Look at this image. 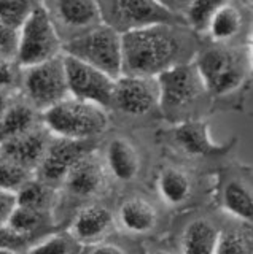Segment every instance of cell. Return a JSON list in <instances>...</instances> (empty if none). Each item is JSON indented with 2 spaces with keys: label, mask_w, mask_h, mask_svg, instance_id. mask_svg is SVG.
<instances>
[{
  "label": "cell",
  "mask_w": 253,
  "mask_h": 254,
  "mask_svg": "<svg viewBox=\"0 0 253 254\" xmlns=\"http://www.w3.org/2000/svg\"><path fill=\"white\" fill-rule=\"evenodd\" d=\"M121 75L156 78L172 67L191 62L199 50L197 37L183 22H160L121 35Z\"/></svg>",
  "instance_id": "6da1fadb"
},
{
  "label": "cell",
  "mask_w": 253,
  "mask_h": 254,
  "mask_svg": "<svg viewBox=\"0 0 253 254\" xmlns=\"http://www.w3.org/2000/svg\"><path fill=\"white\" fill-rule=\"evenodd\" d=\"M194 65L210 95L223 97L244 86L250 73V53L244 45H213L199 48Z\"/></svg>",
  "instance_id": "7a4b0ae2"
},
{
  "label": "cell",
  "mask_w": 253,
  "mask_h": 254,
  "mask_svg": "<svg viewBox=\"0 0 253 254\" xmlns=\"http://www.w3.org/2000/svg\"><path fill=\"white\" fill-rule=\"evenodd\" d=\"M110 111L96 103L84 102L69 95L42 113V124L53 137L94 141L107 130Z\"/></svg>",
  "instance_id": "3957f363"
},
{
  "label": "cell",
  "mask_w": 253,
  "mask_h": 254,
  "mask_svg": "<svg viewBox=\"0 0 253 254\" xmlns=\"http://www.w3.org/2000/svg\"><path fill=\"white\" fill-rule=\"evenodd\" d=\"M64 54L118 78L123 71V42L118 34L105 24L86 30L64 43Z\"/></svg>",
  "instance_id": "277c9868"
},
{
  "label": "cell",
  "mask_w": 253,
  "mask_h": 254,
  "mask_svg": "<svg viewBox=\"0 0 253 254\" xmlns=\"http://www.w3.org/2000/svg\"><path fill=\"white\" fill-rule=\"evenodd\" d=\"M64 54V42L51 16L40 2L30 18L18 30L16 62L19 67L56 59Z\"/></svg>",
  "instance_id": "5b68a950"
},
{
  "label": "cell",
  "mask_w": 253,
  "mask_h": 254,
  "mask_svg": "<svg viewBox=\"0 0 253 254\" xmlns=\"http://www.w3.org/2000/svg\"><path fill=\"white\" fill-rule=\"evenodd\" d=\"M18 94L40 113L69 97V86L62 56L56 59L21 67Z\"/></svg>",
  "instance_id": "8992f818"
},
{
  "label": "cell",
  "mask_w": 253,
  "mask_h": 254,
  "mask_svg": "<svg viewBox=\"0 0 253 254\" xmlns=\"http://www.w3.org/2000/svg\"><path fill=\"white\" fill-rule=\"evenodd\" d=\"M160 91V110L168 115H178L197 105L210 95L194 62L180 64L156 76Z\"/></svg>",
  "instance_id": "52a82bcc"
},
{
  "label": "cell",
  "mask_w": 253,
  "mask_h": 254,
  "mask_svg": "<svg viewBox=\"0 0 253 254\" xmlns=\"http://www.w3.org/2000/svg\"><path fill=\"white\" fill-rule=\"evenodd\" d=\"M97 6L102 24L121 35L153 24L180 21L156 0H97Z\"/></svg>",
  "instance_id": "ba28073f"
},
{
  "label": "cell",
  "mask_w": 253,
  "mask_h": 254,
  "mask_svg": "<svg viewBox=\"0 0 253 254\" xmlns=\"http://www.w3.org/2000/svg\"><path fill=\"white\" fill-rule=\"evenodd\" d=\"M62 59H64L66 67L69 95L84 102L96 103L110 111L116 78L72 58V56L62 54Z\"/></svg>",
  "instance_id": "9c48e42d"
},
{
  "label": "cell",
  "mask_w": 253,
  "mask_h": 254,
  "mask_svg": "<svg viewBox=\"0 0 253 254\" xmlns=\"http://www.w3.org/2000/svg\"><path fill=\"white\" fill-rule=\"evenodd\" d=\"M128 116H144L160 110V91L156 78L121 75L116 78L112 107Z\"/></svg>",
  "instance_id": "30bf717a"
},
{
  "label": "cell",
  "mask_w": 253,
  "mask_h": 254,
  "mask_svg": "<svg viewBox=\"0 0 253 254\" xmlns=\"http://www.w3.org/2000/svg\"><path fill=\"white\" fill-rule=\"evenodd\" d=\"M62 42H69L102 22L97 0H42Z\"/></svg>",
  "instance_id": "8fae6325"
},
{
  "label": "cell",
  "mask_w": 253,
  "mask_h": 254,
  "mask_svg": "<svg viewBox=\"0 0 253 254\" xmlns=\"http://www.w3.org/2000/svg\"><path fill=\"white\" fill-rule=\"evenodd\" d=\"M92 149V141H77L53 137L34 175L59 189L67 173L72 170V167Z\"/></svg>",
  "instance_id": "7c38bea8"
},
{
  "label": "cell",
  "mask_w": 253,
  "mask_h": 254,
  "mask_svg": "<svg viewBox=\"0 0 253 254\" xmlns=\"http://www.w3.org/2000/svg\"><path fill=\"white\" fill-rule=\"evenodd\" d=\"M107 180L108 173L102 156L92 149L72 167L59 190H66L74 198H92L104 192Z\"/></svg>",
  "instance_id": "4fadbf2b"
},
{
  "label": "cell",
  "mask_w": 253,
  "mask_h": 254,
  "mask_svg": "<svg viewBox=\"0 0 253 254\" xmlns=\"http://www.w3.org/2000/svg\"><path fill=\"white\" fill-rule=\"evenodd\" d=\"M51 138L53 135L48 132V129L40 124L27 133H22L16 138L0 143V153L11 159L14 164L21 165L27 172L35 173L37 167L40 165L46 149H48Z\"/></svg>",
  "instance_id": "5bb4252c"
},
{
  "label": "cell",
  "mask_w": 253,
  "mask_h": 254,
  "mask_svg": "<svg viewBox=\"0 0 253 254\" xmlns=\"http://www.w3.org/2000/svg\"><path fill=\"white\" fill-rule=\"evenodd\" d=\"M115 221V214L107 206L89 203L75 214L67 230L82 246H91L104 242L112 232Z\"/></svg>",
  "instance_id": "9a60e30c"
},
{
  "label": "cell",
  "mask_w": 253,
  "mask_h": 254,
  "mask_svg": "<svg viewBox=\"0 0 253 254\" xmlns=\"http://www.w3.org/2000/svg\"><path fill=\"white\" fill-rule=\"evenodd\" d=\"M102 161H104L108 177H113L121 183L136 180L140 170L139 151L126 137H113L105 145Z\"/></svg>",
  "instance_id": "2e32d148"
},
{
  "label": "cell",
  "mask_w": 253,
  "mask_h": 254,
  "mask_svg": "<svg viewBox=\"0 0 253 254\" xmlns=\"http://www.w3.org/2000/svg\"><path fill=\"white\" fill-rule=\"evenodd\" d=\"M244 27L245 14L242 6L236 0H228L213 16L204 38L213 45H236V40L244 35Z\"/></svg>",
  "instance_id": "e0dca14e"
},
{
  "label": "cell",
  "mask_w": 253,
  "mask_h": 254,
  "mask_svg": "<svg viewBox=\"0 0 253 254\" xmlns=\"http://www.w3.org/2000/svg\"><path fill=\"white\" fill-rule=\"evenodd\" d=\"M42 124V113L16 92L0 121V143L16 138Z\"/></svg>",
  "instance_id": "ac0fdd59"
},
{
  "label": "cell",
  "mask_w": 253,
  "mask_h": 254,
  "mask_svg": "<svg viewBox=\"0 0 253 254\" xmlns=\"http://www.w3.org/2000/svg\"><path fill=\"white\" fill-rule=\"evenodd\" d=\"M120 226L129 234H148L158 224V211L152 202L144 197H129L120 205L115 218Z\"/></svg>",
  "instance_id": "d6986e66"
},
{
  "label": "cell",
  "mask_w": 253,
  "mask_h": 254,
  "mask_svg": "<svg viewBox=\"0 0 253 254\" xmlns=\"http://www.w3.org/2000/svg\"><path fill=\"white\" fill-rule=\"evenodd\" d=\"M220 232L210 219L189 221L181 234V254H215Z\"/></svg>",
  "instance_id": "ffe728a7"
},
{
  "label": "cell",
  "mask_w": 253,
  "mask_h": 254,
  "mask_svg": "<svg viewBox=\"0 0 253 254\" xmlns=\"http://www.w3.org/2000/svg\"><path fill=\"white\" fill-rule=\"evenodd\" d=\"M175 140L185 151L196 156L215 153L220 149V145L212 138L209 126L197 119H189L178 124L175 129Z\"/></svg>",
  "instance_id": "44dd1931"
},
{
  "label": "cell",
  "mask_w": 253,
  "mask_h": 254,
  "mask_svg": "<svg viewBox=\"0 0 253 254\" xmlns=\"http://www.w3.org/2000/svg\"><path fill=\"white\" fill-rule=\"evenodd\" d=\"M53 222H54V218H53V213L50 211L35 210L24 205H16L8 222H6V226H8L13 232L24 237L26 240L32 243L37 238L42 237L40 235L42 230L50 227Z\"/></svg>",
  "instance_id": "7402d4cb"
},
{
  "label": "cell",
  "mask_w": 253,
  "mask_h": 254,
  "mask_svg": "<svg viewBox=\"0 0 253 254\" xmlns=\"http://www.w3.org/2000/svg\"><path fill=\"white\" fill-rule=\"evenodd\" d=\"M156 186L163 202L170 206H178L185 203L193 190L189 177L183 170L175 169V167H166V169H163L160 175H158Z\"/></svg>",
  "instance_id": "603a6c76"
},
{
  "label": "cell",
  "mask_w": 253,
  "mask_h": 254,
  "mask_svg": "<svg viewBox=\"0 0 253 254\" xmlns=\"http://www.w3.org/2000/svg\"><path fill=\"white\" fill-rule=\"evenodd\" d=\"M58 195H59L58 188L42 181L40 178H37L34 175V177H30L24 185L16 190V202L18 205H24L35 210L53 213L58 202Z\"/></svg>",
  "instance_id": "cb8c5ba5"
},
{
  "label": "cell",
  "mask_w": 253,
  "mask_h": 254,
  "mask_svg": "<svg viewBox=\"0 0 253 254\" xmlns=\"http://www.w3.org/2000/svg\"><path fill=\"white\" fill-rule=\"evenodd\" d=\"M223 208L231 218L241 222H252L253 219V195L252 189L241 180H231L223 189Z\"/></svg>",
  "instance_id": "d4e9b609"
},
{
  "label": "cell",
  "mask_w": 253,
  "mask_h": 254,
  "mask_svg": "<svg viewBox=\"0 0 253 254\" xmlns=\"http://www.w3.org/2000/svg\"><path fill=\"white\" fill-rule=\"evenodd\" d=\"M226 2L228 0H191L181 16V22L197 38H204L213 16Z\"/></svg>",
  "instance_id": "484cf974"
},
{
  "label": "cell",
  "mask_w": 253,
  "mask_h": 254,
  "mask_svg": "<svg viewBox=\"0 0 253 254\" xmlns=\"http://www.w3.org/2000/svg\"><path fill=\"white\" fill-rule=\"evenodd\" d=\"M83 246L69 230L45 234L24 250V254H78Z\"/></svg>",
  "instance_id": "4316f807"
},
{
  "label": "cell",
  "mask_w": 253,
  "mask_h": 254,
  "mask_svg": "<svg viewBox=\"0 0 253 254\" xmlns=\"http://www.w3.org/2000/svg\"><path fill=\"white\" fill-rule=\"evenodd\" d=\"M40 2L42 0H0V24L19 30Z\"/></svg>",
  "instance_id": "83f0119b"
},
{
  "label": "cell",
  "mask_w": 253,
  "mask_h": 254,
  "mask_svg": "<svg viewBox=\"0 0 253 254\" xmlns=\"http://www.w3.org/2000/svg\"><path fill=\"white\" fill-rule=\"evenodd\" d=\"M30 177H34V173L22 169L21 165L14 164L11 159L0 153V188L16 192Z\"/></svg>",
  "instance_id": "f1b7e54d"
},
{
  "label": "cell",
  "mask_w": 253,
  "mask_h": 254,
  "mask_svg": "<svg viewBox=\"0 0 253 254\" xmlns=\"http://www.w3.org/2000/svg\"><path fill=\"white\" fill-rule=\"evenodd\" d=\"M215 254H252L250 237L239 230H221Z\"/></svg>",
  "instance_id": "f546056e"
},
{
  "label": "cell",
  "mask_w": 253,
  "mask_h": 254,
  "mask_svg": "<svg viewBox=\"0 0 253 254\" xmlns=\"http://www.w3.org/2000/svg\"><path fill=\"white\" fill-rule=\"evenodd\" d=\"M21 67L16 61L0 58V91L18 92Z\"/></svg>",
  "instance_id": "4dcf8cb0"
},
{
  "label": "cell",
  "mask_w": 253,
  "mask_h": 254,
  "mask_svg": "<svg viewBox=\"0 0 253 254\" xmlns=\"http://www.w3.org/2000/svg\"><path fill=\"white\" fill-rule=\"evenodd\" d=\"M18 53V30L0 24V58L16 61Z\"/></svg>",
  "instance_id": "1f68e13d"
},
{
  "label": "cell",
  "mask_w": 253,
  "mask_h": 254,
  "mask_svg": "<svg viewBox=\"0 0 253 254\" xmlns=\"http://www.w3.org/2000/svg\"><path fill=\"white\" fill-rule=\"evenodd\" d=\"M18 205L16 202V192L8 189L0 188V226H3L8 222L14 206Z\"/></svg>",
  "instance_id": "d6a6232c"
},
{
  "label": "cell",
  "mask_w": 253,
  "mask_h": 254,
  "mask_svg": "<svg viewBox=\"0 0 253 254\" xmlns=\"http://www.w3.org/2000/svg\"><path fill=\"white\" fill-rule=\"evenodd\" d=\"M0 245L14 246V248H19V250L24 251L30 245V242L26 240L24 237L18 235L16 232H13V230L6 224H3V226H0Z\"/></svg>",
  "instance_id": "836d02e7"
},
{
  "label": "cell",
  "mask_w": 253,
  "mask_h": 254,
  "mask_svg": "<svg viewBox=\"0 0 253 254\" xmlns=\"http://www.w3.org/2000/svg\"><path fill=\"white\" fill-rule=\"evenodd\" d=\"M156 2L160 3L169 14H172L173 18L181 21V16H183L186 6L189 5L191 0H156Z\"/></svg>",
  "instance_id": "e575fe53"
},
{
  "label": "cell",
  "mask_w": 253,
  "mask_h": 254,
  "mask_svg": "<svg viewBox=\"0 0 253 254\" xmlns=\"http://www.w3.org/2000/svg\"><path fill=\"white\" fill-rule=\"evenodd\" d=\"M89 254H128V253H126L120 245L99 242L96 245L89 246Z\"/></svg>",
  "instance_id": "d590c367"
},
{
  "label": "cell",
  "mask_w": 253,
  "mask_h": 254,
  "mask_svg": "<svg viewBox=\"0 0 253 254\" xmlns=\"http://www.w3.org/2000/svg\"><path fill=\"white\" fill-rule=\"evenodd\" d=\"M16 95V92H5V91H0V121H2V118L5 115L6 108L11 103L13 97Z\"/></svg>",
  "instance_id": "8d00e7d4"
},
{
  "label": "cell",
  "mask_w": 253,
  "mask_h": 254,
  "mask_svg": "<svg viewBox=\"0 0 253 254\" xmlns=\"http://www.w3.org/2000/svg\"><path fill=\"white\" fill-rule=\"evenodd\" d=\"M0 254H24V251L19 248H14V246L0 245Z\"/></svg>",
  "instance_id": "74e56055"
},
{
  "label": "cell",
  "mask_w": 253,
  "mask_h": 254,
  "mask_svg": "<svg viewBox=\"0 0 253 254\" xmlns=\"http://www.w3.org/2000/svg\"><path fill=\"white\" fill-rule=\"evenodd\" d=\"M153 254H172L170 251H166V250H158V251H155Z\"/></svg>",
  "instance_id": "f35d334b"
}]
</instances>
